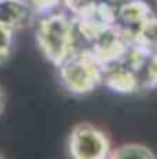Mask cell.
Masks as SVG:
<instances>
[{
	"label": "cell",
	"instance_id": "cell-1",
	"mask_svg": "<svg viewBox=\"0 0 157 159\" xmlns=\"http://www.w3.org/2000/svg\"><path fill=\"white\" fill-rule=\"evenodd\" d=\"M76 22L67 13H44L35 26V41L44 59L59 67L72 52H76Z\"/></svg>",
	"mask_w": 157,
	"mask_h": 159
},
{
	"label": "cell",
	"instance_id": "cell-2",
	"mask_svg": "<svg viewBox=\"0 0 157 159\" xmlns=\"http://www.w3.org/2000/svg\"><path fill=\"white\" fill-rule=\"evenodd\" d=\"M57 69L61 87L74 96H87L104 85V65L91 48L72 52Z\"/></svg>",
	"mask_w": 157,
	"mask_h": 159
},
{
	"label": "cell",
	"instance_id": "cell-3",
	"mask_svg": "<svg viewBox=\"0 0 157 159\" xmlns=\"http://www.w3.org/2000/svg\"><path fill=\"white\" fill-rule=\"evenodd\" d=\"M67 150L70 159H109L113 146L102 128L91 122H78L69 133Z\"/></svg>",
	"mask_w": 157,
	"mask_h": 159
},
{
	"label": "cell",
	"instance_id": "cell-4",
	"mask_svg": "<svg viewBox=\"0 0 157 159\" xmlns=\"http://www.w3.org/2000/svg\"><path fill=\"white\" fill-rule=\"evenodd\" d=\"M72 17L78 34H81L85 41L92 43L117 24V7L111 6L109 2L91 0L79 6L78 9H74Z\"/></svg>",
	"mask_w": 157,
	"mask_h": 159
},
{
	"label": "cell",
	"instance_id": "cell-5",
	"mask_svg": "<svg viewBox=\"0 0 157 159\" xmlns=\"http://www.w3.org/2000/svg\"><path fill=\"white\" fill-rule=\"evenodd\" d=\"M104 85L118 94H135L144 89L142 74L124 61H115L104 67Z\"/></svg>",
	"mask_w": 157,
	"mask_h": 159
},
{
	"label": "cell",
	"instance_id": "cell-6",
	"mask_svg": "<svg viewBox=\"0 0 157 159\" xmlns=\"http://www.w3.org/2000/svg\"><path fill=\"white\" fill-rule=\"evenodd\" d=\"M154 9L142 0H126L117 7V24L131 39L152 17Z\"/></svg>",
	"mask_w": 157,
	"mask_h": 159
},
{
	"label": "cell",
	"instance_id": "cell-7",
	"mask_svg": "<svg viewBox=\"0 0 157 159\" xmlns=\"http://www.w3.org/2000/svg\"><path fill=\"white\" fill-rule=\"evenodd\" d=\"M35 11L26 0H0V26L17 32L32 26Z\"/></svg>",
	"mask_w": 157,
	"mask_h": 159
},
{
	"label": "cell",
	"instance_id": "cell-8",
	"mask_svg": "<svg viewBox=\"0 0 157 159\" xmlns=\"http://www.w3.org/2000/svg\"><path fill=\"white\" fill-rule=\"evenodd\" d=\"M109 159H157L155 152L141 143H124L111 150Z\"/></svg>",
	"mask_w": 157,
	"mask_h": 159
},
{
	"label": "cell",
	"instance_id": "cell-9",
	"mask_svg": "<svg viewBox=\"0 0 157 159\" xmlns=\"http://www.w3.org/2000/svg\"><path fill=\"white\" fill-rule=\"evenodd\" d=\"M142 83H144V89H157V50L150 54V57L144 65Z\"/></svg>",
	"mask_w": 157,
	"mask_h": 159
},
{
	"label": "cell",
	"instance_id": "cell-10",
	"mask_svg": "<svg viewBox=\"0 0 157 159\" xmlns=\"http://www.w3.org/2000/svg\"><path fill=\"white\" fill-rule=\"evenodd\" d=\"M13 35L15 32L0 26V65H4L9 56H11V50H13Z\"/></svg>",
	"mask_w": 157,
	"mask_h": 159
},
{
	"label": "cell",
	"instance_id": "cell-11",
	"mask_svg": "<svg viewBox=\"0 0 157 159\" xmlns=\"http://www.w3.org/2000/svg\"><path fill=\"white\" fill-rule=\"evenodd\" d=\"M28 4H30V7L35 11V15L41 13V15H44V13H50V11H54L56 7H59L61 4H63V0H26Z\"/></svg>",
	"mask_w": 157,
	"mask_h": 159
},
{
	"label": "cell",
	"instance_id": "cell-12",
	"mask_svg": "<svg viewBox=\"0 0 157 159\" xmlns=\"http://www.w3.org/2000/svg\"><path fill=\"white\" fill-rule=\"evenodd\" d=\"M87 2H91V0H63V4H65L70 11L78 9L79 6H83V4H87Z\"/></svg>",
	"mask_w": 157,
	"mask_h": 159
},
{
	"label": "cell",
	"instance_id": "cell-13",
	"mask_svg": "<svg viewBox=\"0 0 157 159\" xmlns=\"http://www.w3.org/2000/svg\"><path fill=\"white\" fill-rule=\"evenodd\" d=\"M4 109H6V93H4V89L0 87V117H2V113H4Z\"/></svg>",
	"mask_w": 157,
	"mask_h": 159
},
{
	"label": "cell",
	"instance_id": "cell-14",
	"mask_svg": "<svg viewBox=\"0 0 157 159\" xmlns=\"http://www.w3.org/2000/svg\"><path fill=\"white\" fill-rule=\"evenodd\" d=\"M109 2H120V4H122V2H126V0H109Z\"/></svg>",
	"mask_w": 157,
	"mask_h": 159
},
{
	"label": "cell",
	"instance_id": "cell-15",
	"mask_svg": "<svg viewBox=\"0 0 157 159\" xmlns=\"http://www.w3.org/2000/svg\"><path fill=\"white\" fill-rule=\"evenodd\" d=\"M0 159H4V157H2V156H0Z\"/></svg>",
	"mask_w": 157,
	"mask_h": 159
}]
</instances>
